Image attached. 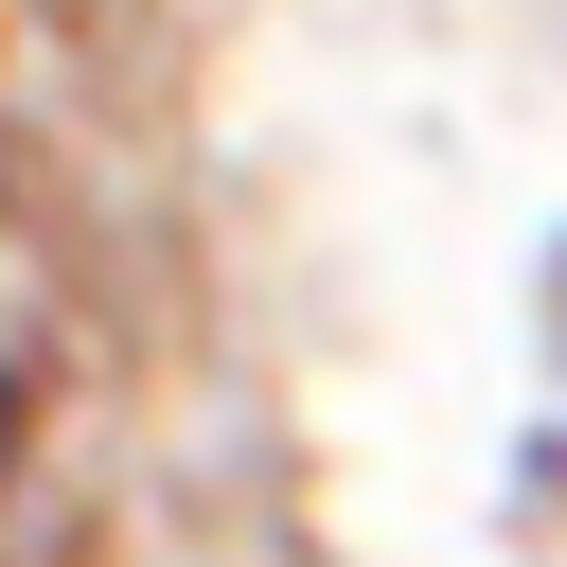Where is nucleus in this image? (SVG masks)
<instances>
[{"label":"nucleus","mask_w":567,"mask_h":567,"mask_svg":"<svg viewBox=\"0 0 567 567\" xmlns=\"http://www.w3.org/2000/svg\"><path fill=\"white\" fill-rule=\"evenodd\" d=\"M0 443H18V390H0Z\"/></svg>","instance_id":"obj_1"}]
</instances>
